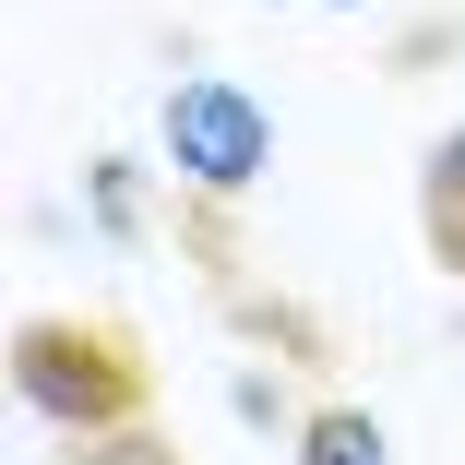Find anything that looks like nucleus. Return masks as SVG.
<instances>
[{"mask_svg": "<svg viewBox=\"0 0 465 465\" xmlns=\"http://www.w3.org/2000/svg\"><path fill=\"white\" fill-rule=\"evenodd\" d=\"M13 406H25L36 430L96 441V430H132V418L155 406V370H143V346H132L120 322H96V311H36V322L13 334Z\"/></svg>", "mask_w": 465, "mask_h": 465, "instance_id": "obj_1", "label": "nucleus"}, {"mask_svg": "<svg viewBox=\"0 0 465 465\" xmlns=\"http://www.w3.org/2000/svg\"><path fill=\"white\" fill-rule=\"evenodd\" d=\"M155 167L192 203H251L274 179V108L251 96L239 72H179L155 108Z\"/></svg>", "mask_w": 465, "mask_h": 465, "instance_id": "obj_2", "label": "nucleus"}, {"mask_svg": "<svg viewBox=\"0 0 465 465\" xmlns=\"http://www.w3.org/2000/svg\"><path fill=\"white\" fill-rule=\"evenodd\" d=\"M418 251L465 287V120H441L418 155Z\"/></svg>", "mask_w": 465, "mask_h": 465, "instance_id": "obj_3", "label": "nucleus"}, {"mask_svg": "<svg viewBox=\"0 0 465 465\" xmlns=\"http://www.w3.org/2000/svg\"><path fill=\"white\" fill-rule=\"evenodd\" d=\"M227 334H239V346H274L287 370H322V358H334L322 322H311L299 299H274V287H227Z\"/></svg>", "mask_w": 465, "mask_h": 465, "instance_id": "obj_4", "label": "nucleus"}, {"mask_svg": "<svg viewBox=\"0 0 465 465\" xmlns=\"http://www.w3.org/2000/svg\"><path fill=\"white\" fill-rule=\"evenodd\" d=\"M84 227H96L108 251H143V239H155V215H143V167H132V155H96V167H84Z\"/></svg>", "mask_w": 465, "mask_h": 465, "instance_id": "obj_5", "label": "nucleus"}, {"mask_svg": "<svg viewBox=\"0 0 465 465\" xmlns=\"http://www.w3.org/2000/svg\"><path fill=\"white\" fill-rule=\"evenodd\" d=\"M299 465H394V441H382L370 406H311L299 418Z\"/></svg>", "mask_w": 465, "mask_h": 465, "instance_id": "obj_6", "label": "nucleus"}, {"mask_svg": "<svg viewBox=\"0 0 465 465\" xmlns=\"http://www.w3.org/2000/svg\"><path fill=\"white\" fill-rule=\"evenodd\" d=\"M227 418H239V430H287V418H311V406H287V358H274V370H239V382H227Z\"/></svg>", "mask_w": 465, "mask_h": 465, "instance_id": "obj_7", "label": "nucleus"}, {"mask_svg": "<svg viewBox=\"0 0 465 465\" xmlns=\"http://www.w3.org/2000/svg\"><path fill=\"white\" fill-rule=\"evenodd\" d=\"M72 465H179V441H167V430H143V418H132V430H96V441H84V453H72Z\"/></svg>", "mask_w": 465, "mask_h": 465, "instance_id": "obj_8", "label": "nucleus"}, {"mask_svg": "<svg viewBox=\"0 0 465 465\" xmlns=\"http://www.w3.org/2000/svg\"><path fill=\"white\" fill-rule=\"evenodd\" d=\"M262 13H322V0H262Z\"/></svg>", "mask_w": 465, "mask_h": 465, "instance_id": "obj_9", "label": "nucleus"}, {"mask_svg": "<svg viewBox=\"0 0 465 465\" xmlns=\"http://www.w3.org/2000/svg\"><path fill=\"white\" fill-rule=\"evenodd\" d=\"M322 13H370V0H322Z\"/></svg>", "mask_w": 465, "mask_h": 465, "instance_id": "obj_10", "label": "nucleus"}]
</instances>
